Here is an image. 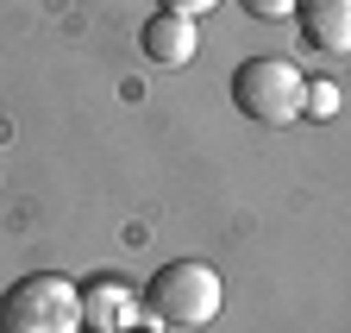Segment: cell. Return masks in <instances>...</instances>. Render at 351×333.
I'll return each instance as SVG.
<instances>
[{"mask_svg":"<svg viewBox=\"0 0 351 333\" xmlns=\"http://www.w3.org/2000/svg\"><path fill=\"white\" fill-rule=\"evenodd\" d=\"M0 333H82V283L32 271L0 296Z\"/></svg>","mask_w":351,"mask_h":333,"instance_id":"obj_1","label":"cell"},{"mask_svg":"<svg viewBox=\"0 0 351 333\" xmlns=\"http://www.w3.org/2000/svg\"><path fill=\"white\" fill-rule=\"evenodd\" d=\"M301 95H307V76L289 57H245L232 69V107L257 126H295Z\"/></svg>","mask_w":351,"mask_h":333,"instance_id":"obj_2","label":"cell"},{"mask_svg":"<svg viewBox=\"0 0 351 333\" xmlns=\"http://www.w3.org/2000/svg\"><path fill=\"white\" fill-rule=\"evenodd\" d=\"M226 302V289H219V271L201 264V258H176L163 264L151 283H145V308L169 327H207Z\"/></svg>","mask_w":351,"mask_h":333,"instance_id":"obj_3","label":"cell"},{"mask_svg":"<svg viewBox=\"0 0 351 333\" xmlns=\"http://www.w3.org/2000/svg\"><path fill=\"white\" fill-rule=\"evenodd\" d=\"M151 308L138 302V289L119 277H95L82 283V333H132Z\"/></svg>","mask_w":351,"mask_h":333,"instance_id":"obj_4","label":"cell"},{"mask_svg":"<svg viewBox=\"0 0 351 333\" xmlns=\"http://www.w3.org/2000/svg\"><path fill=\"white\" fill-rule=\"evenodd\" d=\"M138 45H145V63H157V69H182L195 51H201V32H195V19L189 13H151L145 19V32H138Z\"/></svg>","mask_w":351,"mask_h":333,"instance_id":"obj_5","label":"cell"},{"mask_svg":"<svg viewBox=\"0 0 351 333\" xmlns=\"http://www.w3.org/2000/svg\"><path fill=\"white\" fill-rule=\"evenodd\" d=\"M307 51H326V57H351V0H301L295 7Z\"/></svg>","mask_w":351,"mask_h":333,"instance_id":"obj_6","label":"cell"},{"mask_svg":"<svg viewBox=\"0 0 351 333\" xmlns=\"http://www.w3.org/2000/svg\"><path fill=\"white\" fill-rule=\"evenodd\" d=\"M339 107H345L339 82H326V76H314V82H307V95H301V113H307V119H332Z\"/></svg>","mask_w":351,"mask_h":333,"instance_id":"obj_7","label":"cell"},{"mask_svg":"<svg viewBox=\"0 0 351 333\" xmlns=\"http://www.w3.org/2000/svg\"><path fill=\"white\" fill-rule=\"evenodd\" d=\"M239 7H245L251 19H289V13L301 7V0H239Z\"/></svg>","mask_w":351,"mask_h":333,"instance_id":"obj_8","label":"cell"},{"mask_svg":"<svg viewBox=\"0 0 351 333\" xmlns=\"http://www.w3.org/2000/svg\"><path fill=\"white\" fill-rule=\"evenodd\" d=\"M213 7H219V0H163V13H189V19H201Z\"/></svg>","mask_w":351,"mask_h":333,"instance_id":"obj_9","label":"cell"},{"mask_svg":"<svg viewBox=\"0 0 351 333\" xmlns=\"http://www.w3.org/2000/svg\"><path fill=\"white\" fill-rule=\"evenodd\" d=\"M132 333H138V327H132Z\"/></svg>","mask_w":351,"mask_h":333,"instance_id":"obj_10","label":"cell"}]
</instances>
